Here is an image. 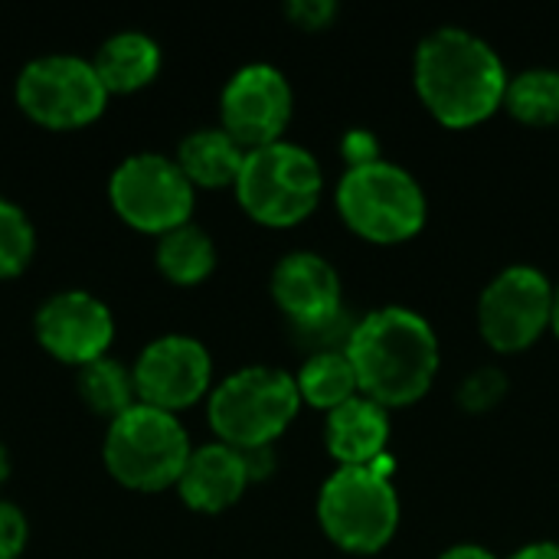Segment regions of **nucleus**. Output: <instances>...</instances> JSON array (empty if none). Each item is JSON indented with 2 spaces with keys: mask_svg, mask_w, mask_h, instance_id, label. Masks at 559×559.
Returning a JSON list of instances; mask_svg holds the SVG:
<instances>
[{
  "mask_svg": "<svg viewBox=\"0 0 559 559\" xmlns=\"http://www.w3.org/2000/svg\"><path fill=\"white\" fill-rule=\"evenodd\" d=\"M423 105L449 128H472L504 105L508 72L501 56L465 26L432 29L413 62Z\"/></svg>",
  "mask_w": 559,
  "mask_h": 559,
  "instance_id": "f257e3e1",
  "label": "nucleus"
},
{
  "mask_svg": "<svg viewBox=\"0 0 559 559\" xmlns=\"http://www.w3.org/2000/svg\"><path fill=\"white\" fill-rule=\"evenodd\" d=\"M360 396L383 409L419 403L439 373V337L432 324L400 305L370 311L357 321L347 347Z\"/></svg>",
  "mask_w": 559,
  "mask_h": 559,
  "instance_id": "f03ea898",
  "label": "nucleus"
},
{
  "mask_svg": "<svg viewBox=\"0 0 559 559\" xmlns=\"http://www.w3.org/2000/svg\"><path fill=\"white\" fill-rule=\"evenodd\" d=\"M337 213L360 239L396 246L426 226L429 203L409 170L380 157L344 170L337 183Z\"/></svg>",
  "mask_w": 559,
  "mask_h": 559,
  "instance_id": "7ed1b4c3",
  "label": "nucleus"
},
{
  "mask_svg": "<svg viewBox=\"0 0 559 559\" xmlns=\"http://www.w3.org/2000/svg\"><path fill=\"white\" fill-rule=\"evenodd\" d=\"M301 393L292 373L246 367L210 393V426L223 445L239 452L269 449L298 416Z\"/></svg>",
  "mask_w": 559,
  "mask_h": 559,
  "instance_id": "20e7f679",
  "label": "nucleus"
},
{
  "mask_svg": "<svg viewBox=\"0 0 559 559\" xmlns=\"http://www.w3.org/2000/svg\"><path fill=\"white\" fill-rule=\"evenodd\" d=\"M190 452L193 449L180 419L144 403L108 423L102 449L111 478L131 491H164L177 485Z\"/></svg>",
  "mask_w": 559,
  "mask_h": 559,
  "instance_id": "39448f33",
  "label": "nucleus"
},
{
  "mask_svg": "<svg viewBox=\"0 0 559 559\" xmlns=\"http://www.w3.org/2000/svg\"><path fill=\"white\" fill-rule=\"evenodd\" d=\"M324 190L321 164L311 151L275 141L246 154L236 180L239 206L262 226H295L318 210Z\"/></svg>",
  "mask_w": 559,
  "mask_h": 559,
  "instance_id": "423d86ee",
  "label": "nucleus"
},
{
  "mask_svg": "<svg viewBox=\"0 0 559 559\" xmlns=\"http://www.w3.org/2000/svg\"><path fill=\"white\" fill-rule=\"evenodd\" d=\"M318 521L328 540L344 554L373 557L396 537V488L377 465L337 468L318 495Z\"/></svg>",
  "mask_w": 559,
  "mask_h": 559,
  "instance_id": "0eeeda50",
  "label": "nucleus"
},
{
  "mask_svg": "<svg viewBox=\"0 0 559 559\" xmlns=\"http://www.w3.org/2000/svg\"><path fill=\"white\" fill-rule=\"evenodd\" d=\"M16 105L49 131H72L92 124L105 111L108 92L92 62L75 56H43L16 75Z\"/></svg>",
  "mask_w": 559,
  "mask_h": 559,
  "instance_id": "6e6552de",
  "label": "nucleus"
},
{
  "mask_svg": "<svg viewBox=\"0 0 559 559\" xmlns=\"http://www.w3.org/2000/svg\"><path fill=\"white\" fill-rule=\"evenodd\" d=\"M108 197L115 213L151 236H164L193 213V183L183 177L174 157L164 154H134L121 160L111 174Z\"/></svg>",
  "mask_w": 559,
  "mask_h": 559,
  "instance_id": "1a4fd4ad",
  "label": "nucleus"
},
{
  "mask_svg": "<svg viewBox=\"0 0 559 559\" xmlns=\"http://www.w3.org/2000/svg\"><path fill=\"white\" fill-rule=\"evenodd\" d=\"M554 295L557 288L534 265L498 272L478 298L481 337L501 354L527 350L554 324Z\"/></svg>",
  "mask_w": 559,
  "mask_h": 559,
  "instance_id": "9d476101",
  "label": "nucleus"
},
{
  "mask_svg": "<svg viewBox=\"0 0 559 559\" xmlns=\"http://www.w3.org/2000/svg\"><path fill=\"white\" fill-rule=\"evenodd\" d=\"M292 85L275 66H242L219 95V128L246 151L275 144L292 121Z\"/></svg>",
  "mask_w": 559,
  "mask_h": 559,
  "instance_id": "9b49d317",
  "label": "nucleus"
},
{
  "mask_svg": "<svg viewBox=\"0 0 559 559\" xmlns=\"http://www.w3.org/2000/svg\"><path fill=\"white\" fill-rule=\"evenodd\" d=\"M131 373L138 403L177 413L206 396L213 380V360L200 341L187 334H167L141 350Z\"/></svg>",
  "mask_w": 559,
  "mask_h": 559,
  "instance_id": "f8f14e48",
  "label": "nucleus"
},
{
  "mask_svg": "<svg viewBox=\"0 0 559 559\" xmlns=\"http://www.w3.org/2000/svg\"><path fill=\"white\" fill-rule=\"evenodd\" d=\"M36 341L46 354L62 364L85 367L98 357H108L115 321L105 301L88 292H59L36 311Z\"/></svg>",
  "mask_w": 559,
  "mask_h": 559,
  "instance_id": "ddd939ff",
  "label": "nucleus"
},
{
  "mask_svg": "<svg viewBox=\"0 0 559 559\" xmlns=\"http://www.w3.org/2000/svg\"><path fill=\"white\" fill-rule=\"evenodd\" d=\"M272 298L288 324H308L344 308L341 278L318 252H288L272 272Z\"/></svg>",
  "mask_w": 559,
  "mask_h": 559,
  "instance_id": "4468645a",
  "label": "nucleus"
},
{
  "mask_svg": "<svg viewBox=\"0 0 559 559\" xmlns=\"http://www.w3.org/2000/svg\"><path fill=\"white\" fill-rule=\"evenodd\" d=\"M249 485L252 478H249L242 452L223 442H210L190 452L187 468L177 481V491L190 511L219 514L233 508L246 495Z\"/></svg>",
  "mask_w": 559,
  "mask_h": 559,
  "instance_id": "2eb2a0df",
  "label": "nucleus"
},
{
  "mask_svg": "<svg viewBox=\"0 0 559 559\" xmlns=\"http://www.w3.org/2000/svg\"><path fill=\"white\" fill-rule=\"evenodd\" d=\"M324 442L341 468H370L390 442V416L380 403L357 393L328 413Z\"/></svg>",
  "mask_w": 559,
  "mask_h": 559,
  "instance_id": "dca6fc26",
  "label": "nucleus"
},
{
  "mask_svg": "<svg viewBox=\"0 0 559 559\" xmlns=\"http://www.w3.org/2000/svg\"><path fill=\"white\" fill-rule=\"evenodd\" d=\"M108 95H128L151 85L160 72V46L138 29L108 36L92 59Z\"/></svg>",
  "mask_w": 559,
  "mask_h": 559,
  "instance_id": "f3484780",
  "label": "nucleus"
},
{
  "mask_svg": "<svg viewBox=\"0 0 559 559\" xmlns=\"http://www.w3.org/2000/svg\"><path fill=\"white\" fill-rule=\"evenodd\" d=\"M246 154L249 151L236 144L223 128H200L180 141L174 160L193 187L223 190V187H236Z\"/></svg>",
  "mask_w": 559,
  "mask_h": 559,
  "instance_id": "a211bd4d",
  "label": "nucleus"
},
{
  "mask_svg": "<svg viewBox=\"0 0 559 559\" xmlns=\"http://www.w3.org/2000/svg\"><path fill=\"white\" fill-rule=\"evenodd\" d=\"M154 262L160 275L174 285H200L216 269V246L210 233L193 223H183L157 239Z\"/></svg>",
  "mask_w": 559,
  "mask_h": 559,
  "instance_id": "6ab92c4d",
  "label": "nucleus"
},
{
  "mask_svg": "<svg viewBox=\"0 0 559 559\" xmlns=\"http://www.w3.org/2000/svg\"><path fill=\"white\" fill-rule=\"evenodd\" d=\"M75 386L82 403L105 419H118L131 406H138V390H134V373L118 364L115 357H98L75 373Z\"/></svg>",
  "mask_w": 559,
  "mask_h": 559,
  "instance_id": "aec40b11",
  "label": "nucleus"
},
{
  "mask_svg": "<svg viewBox=\"0 0 559 559\" xmlns=\"http://www.w3.org/2000/svg\"><path fill=\"white\" fill-rule=\"evenodd\" d=\"M508 111L531 124V128H550L559 124V69H524L514 79H508L504 92Z\"/></svg>",
  "mask_w": 559,
  "mask_h": 559,
  "instance_id": "412c9836",
  "label": "nucleus"
},
{
  "mask_svg": "<svg viewBox=\"0 0 559 559\" xmlns=\"http://www.w3.org/2000/svg\"><path fill=\"white\" fill-rule=\"evenodd\" d=\"M301 403L314 409H337L347 400H354L357 390V373L350 367L347 354H324V357H308L305 367L295 377Z\"/></svg>",
  "mask_w": 559,
  "mask_h": 559,
  "instance_id": "4be33fe9",
  "label": "nucleus"
},
{
  "mask_svg": "<svg viewBox=\"0 0 559 559\" xmlns=\"http://www.w3.org/2000/svg\"><path fill=\"white\" fill-rule=\"evenodd\" d=\"M357 321L360 318H354L350 308H341V311L308 321V324H288V331H292L295 350H301L308 360V357H324V354H347Z\"/></svg>",
  "mask_w": 559,
  "mask_h": 559,
  "instance_id": "5701e85b",
  "label": "nucleus"
},
{
  "mask_svg": "<svg viewBox=\"0 0 559 559\" xmlns=\"http://www.w3.org/2000/svg\"><path fill=\"white\" fill-rule=\"evenodd\" d=\"M36 249V233L26 213L0 197V278L20 275Z\"/></svg>",
  "mask_w": 559,
  "mask_h": 559,
  "instance_id": "b1692460",
  "label": "nucleus"
},
{
  "mask_svg": "<svg viewBox=\"0 0 559 559\" xmlns=\"http://www.w3.org/2000/svg\"><path fill=\"white\" fill-rule=\"evenodd\" d=\"M511 390V380L501 367H478L459 386V406L465 413H488L495 409Z\"/></svg>",
  "mask_w": 559,
  "mask_h": 559,
  "instance_id": "393cba45",
  "label": "nucleus"
},
{
  "mask_svg": "<svg viewBox=\"0 0 559 559\" xmlns=\"http://www.w3.org/2000/svg\"><path fill=\"white\" fill-rule=\"evenodd\" d=\"M29 524L23 511L10 501H0V559H16L26 550Z\"/></svg>",
  "mask_w": 559,
  "mask_h": 559,
  "instance_id": "a878e982",
  "label": "nucleus"
},
{
  "mask_svg": "<svg viewBox=\"0 0 559 559\" xmlns=\"http://www.w3.org/2000/svg\"><path fill=\"white\" fill-rule=\"evenodd\" d=\"M337 3L334 0H292L288 3V16L305 26V29H321L334 20Z\"/></svg>",
  "mask_w": 559,
  "mask_h": 559,
  "instance_id": "bb28decb",
  "label": "nucleus"
},
{
  "mask_svg": "<svg viewBox=\"0 0 559 559\" xmlns=\"http://www.w3.org/2000/svg\"><path fill=\"white\" fill-rule=\"evenodd\" d=\"M344 154H347V167L370 164V160H380V144L370 131H347Z\"/></svg>",
  "mask_w": 559,
  "mask_h": 559,
  "instance_id": "cd10ccee",
  "label": "nucleus"
},
{
  "mask_svg": "<svg viewBox=\"0 0 559 559\" xmlns=\"http://www.w3.org/2000/svg\"><path fill=\"white\" fill-rule=\"evenodd\" d=\"M242 459H246V468H249V478H252V481L269 478V475H272V468H275L272 445H269V449H249V452H242Z\"/></svg>",
  "mask_w": 559,
  "mask_h": 559,
  "instance_id": "c85d7f7f",
  "label": "nucleus"
},
{
  "mask_svg": "<svg viewBox=\"0 0 559 559\" xmlns=\"http://www.w3.org/2000/svg\"><path fill=\"white\" fill-rule=\"evenodd\" d=\"M439 559H498L488 547H478V544H455L449 547Z\"/></svg>",
  "mask_w": 559,
  "mask_h": 559,
  "instance_id": "c756f323",
  "label": "nucleus"
},
{
  "mask_svg": "<svg viewBox=\"0 0 559 559\" xmlns=\"http://www.w3.org/2000/svg\"><path fill=\"white\" fill-rule=\"evenodd\" d=\"M511 559H559V544H554V540H540V544H531V547L518 550Z\"/></svg>",
  "mask_w": 559,
  "mask_h": 559,
  "instance_id": "7c9ffc66",
  "label": "nucleus"
},
{
  "mask_svg": "<svg viewBox=\"0 0 559 559\" xmlns=\"http://www.w3.org/2000/svg\"><path fill=\"white\" fill-rule=\"evenodd\" d=\"M7 478H10V455H7V449L0 445V488L7 485Z\"/></svg>",
  "mask_w": 559,
  "mask_h": 559,
  "instance_id": "2f4dec72",
  "label": "nucleus"
},
{
  "mask_svg": "<svg viewBox=\"0 0 559 559\" xmlns=\"http://www.w3.org/2000/svg\"><path fill=\"white\" fill-rule=\"evenodd\" d=\"M550 328H554V334L559 337V288L557 295H554V324H550Z\"/></svg>",
  "mask_w": 559,
  "mask_h": 559,
  "instance_id": "473e14b6",
  "label": "nucleus"
}]
</instances>
